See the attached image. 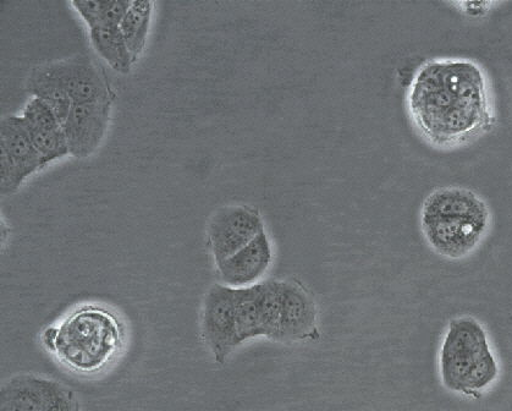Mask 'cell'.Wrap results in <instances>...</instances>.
I'll return each instance as SVG.
<instances>
[{"instance_id":"6da1fadb","label":"cell","mask_w":512,"mask_h":411,"mask_svg":"<svg viewBox=\"0 0 512 411\" xmlns=\"http://www.w3.org/2000/svg\"><path fill=\"white\" fill-rule=\"evenodd\" d=\"M406 104L418 134L437 149L469 145L497 122L491 81L482 65L469 58H437L422 64Z\"/></svg>"},{"instance_id":"7a4b0ae2","label":"cell","mask_w":512,"mask_h":411,"mask_svg":"<svg viewBox=\"0 0 512 411\" xmlns=\"http://www.w3.org/2000/svg\"><path fill=\"white\" fill-rule=\"evenodd\" d=\"M491 227L487 202L475 191L460 186L432 191L421 208L423 237L445 259L469 257L480 248Z\"/></svg>"},{"instance_id":"3957f363","label":"cell","mask_w":512,"mask_h":411,"mask_svg":"<svg viewBox=\"0 0 512 411\" xmlns=\"http://www.w3.org/2000/svg\"><path fill=\"white\" fill-rule=\"evenodd\" d=\"M123 323L112 311L85 305L44 331L42 342L60 363L79 374L102 371L123 348Z\"/></svg>"},{"instance_id":"277c9868","label":"cell","mask_w":512,"mask_h":411,"mask_svg":"<svg viewBox=\"0 0 512 411\" xmlns=\"http://www.w3.org/2000/svg\"><path fill=\"white\" fill-rule=\"evenodd\" d=\"M439 371L449 391L480 398L499 376L486 330L470 316L451 320L439 353Z\"/></svg>"},{"instance_id":"5b68a950","label":"cell","mask_w":512,"mask_h":411,"mask_svg":"<svg viewBox=\"0 0 512 411\" xmlns=\"http://www.w3.org/2000/svg\"><path fill=\"white\" fill-rule=\"evenodd\" d=\"M42 160L24 120L8 115L0 123V191L13 195L31 175L41 171Z\"/></svg>"},{"instance_id":"8992f818","label":"cell","mask_w":512,"mask_h":411,"mask_svg":"<svg viewBox=\"0 0 512 411\" xmlns=\"http://www.w3.org/2000/svg\"><path fill=\"white\" fill-rule=\"evenodd\" d=\"M266 232L261 213L249 206H225L208 226V245L216 265L228 260Z\"/></svg>"},{"instance_id":"52a82bcc","label":"cell","mask_w":512,"mask_h":411,"mask_svg":"<svg viewBox=\"0 0 512 411\" xmlns=\"http://www.w3.org/2000/svg\"><path fill=\"white\" fill-rule=\"evenodd\" d=\"M202 336L214 360L224 364L239 347L236 342L235 288L214 284L202 310Z\"/></svg>"},{"instance_id":"ba28073f","label":"cell","mask_w":512,"mask_h":411,"mask_svg":"<svg viewBox=\"0 0 512 411\" xmlns=\"http://www.w3.org/2000/svg\"><path fill=\"white\" fill-rule=\"evenodd\" d=\"M318 339V310L312 295L297 281H282L279 342H315Z\"/></svg>"},{"instance_id":"9c48e42d","label":"cell","mask_w":512,"mask_h":411,"mask_svg":"<svg viewBox=\"0 0 512 411\" xmlns=\"http://www.w3.org/2000/svg\"><path fill=\"white\" fill-rule=\"evenodd\" d=\"M44 65L74 104L113 100L112 90L101 69L87 56L81 54Z\"/></svg>"},{"instance_id":"30bf717a","label":"cell","mask_w":512,"mask_h":411,"mask_svg":"<svg viewBox=\"0 0 512 411\" xmlns=\"http://www.w3.org/2000/svg\"><path fill=\"white\" fill-rule=\"evenodd\" d=\"M112 106L113 100L73 104L63 125L71 156L87 158L99 149L109 128Z\"/></svg>"},{"instance_id":"8fae6325","label":"cell","mask_w":512,"mask_h":411,"mask_svg":"<svg viewBox=\"0 0 512 411\" xmlns=\"http://www.w3.org/2000/svg\"><path fill=\"white\" fill-rule=\"evenodd\" d=\"M273 248L266 232L258 235L249 245L217 265L220 282L224 286L240 289L260 283L271 268Z\"/></svg>"},{"instance_id":"7c38bea8","label":"cell","mask_w":512,"mask_h":411,"mask_svg":"<svg viewBox=\"0 0 512 411\" xmlns=\"http://www.w3.org/2000/svg\"><path fill=\"white\" fill-rule=\"evenodd\" d=\"M55 381L36 375H20L4 383L0 411H46Z\"/></svg>"},{"instance_id":"4fadbf2b","label":"cell","mask_w":512,"mask_h":411,"mask_svg":"<svg viewBox=\"0 0 512 411\" xmlns=\"http://www.w3.org/2000/svg\"><path fill=\"white\" fill-rule=\"evenodd\" d=\"M264 283L235 289L236 342L238 345L257 337L263 332Z\"/></svg>"},{"instance_id":"5bb4252c","label":"cell","mask_w":512,"mask_h":411,"mask_svg":"<svg viewBox=\"0 0 512 411\" xmlns=\"http://www.w3.org/2000/svg\"><path fill=\"white\" fill-rule=\"evenodd\" d=\"M91 43L98 56L120 74H129L134 65L120 26H98L90 30Z\"/></svg>"},{"instance_id":"9a60e30c","label":"cell","mask_w":512,"mask_h":411,"mask_svg":"<svg viewBox=\"0 0 512 411\" xmlns=\"http://www.w3.org/2000/svg\"><path fill=\"white\" fill-rule=\"evenodd\" d=\"M26 87L33 97L41 98L52 108L59 123L63 126L74 103L63 87L49 74L46 65H41L31 71Z\"/></svg>"},{"instance_id":"2e32d148","label":"cell","mask_w":512,"mask_h":411,"mask_svg":"<svg viewBox=\"0 0 512 411\" xmlns=\"http://www.w3.org/2000/svg\"><path fill=\"white\" fill-rule=\"evenodd\" d=\"M152 2H131L128 13L125 14L120 24L126 46H128L134 63L139 60L143 49L146 47L148 35H150L152 14Z\"/></svg>"},{"instance_id":"e0dca14e","label":"cell","mask_w":512,"mask_h":411,"mask_svg":"<svg viewBox=\"0 0 512 411\" xmlns=\"http://www.w3.org/2000/svg\"><path fill=\"white\" fill-rule=\"evenodd\" d=\"M81 19L85 21L88 29L98 26H120L124 16L128 13L131 2H103V0H90V2L71 3Z\"/></svg>"},{"instance_id":"ac0fdd59","label":"cell","mask_w":512,"mask_h":411,"mask_svg":"<svg viewBox=\"0 0 512 411\" xmlns=\"http://www.w3.org/2000/svg\"><path fill=\"white\" fill-rule=\"evenodd\" d=\"M26 129L29 131L33 146L41 156L43 168L70 155L63 126L58 129H33L26 126Z\"/></svg>"},{"instance_id":"d6986e66","label":"cell","mask_w":512,"mask_h":411,"mask_svg":"<svg viewBox=\"0 0 512 411\" xmlns=\"http://www.w3.org/2000/svg\"><path fill=\"white\" fill-rule=\"evenodd\" d=\"M263 332L264 337L279 342L280 333V283L269 279L264 281Z\"/></svg>"},{"instance_id":"ffe728a7","label":"cell","mask_w":512,"mask_h":411,"mask_svg":"<svg viewBox=\"0 0 512 411\" xmlns=\"http://www.w3.org/2000/svg\"><path fill=\"white\" fill-rule=\"evenodd\" d=\"M26 126L33 129H58L62 128L57 115L54 114L52 108L41 100V98L33 97L27 102L24 112L21 115Z\"/></svg>"},{"instance_id":"44dd1931","label":"cell","mask_w":512,"mask_h":411,"mask_svg":"<svg viewBox=\"0 0 512 411\" xmlns=\"http://www.w3.org/2000/svg\"><path fill=\"white\" fill-rule=\"evenodd\" d=\"M46 411H81L79 400L70 388L55 381Z\"/></svg>"}]
</instances>
